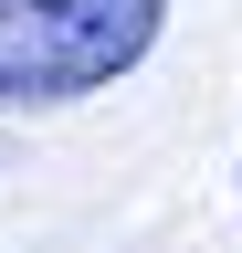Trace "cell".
<instances>
[{
    "label": "cell",
    "mask_w": 242,
    "mask_h": 253,
    "mask_svg": "<svg viewBox=\"0 0 242 253\" xmlns=\"http://www.w3.org/2000/svg\"><path fill=\"white\" fill-rule=\"evenodd\" d=\"M169 32V0H0V116L127 84Z\"/></svg>",
    "instance_id": "6da1fadb"
}]
</instances>
